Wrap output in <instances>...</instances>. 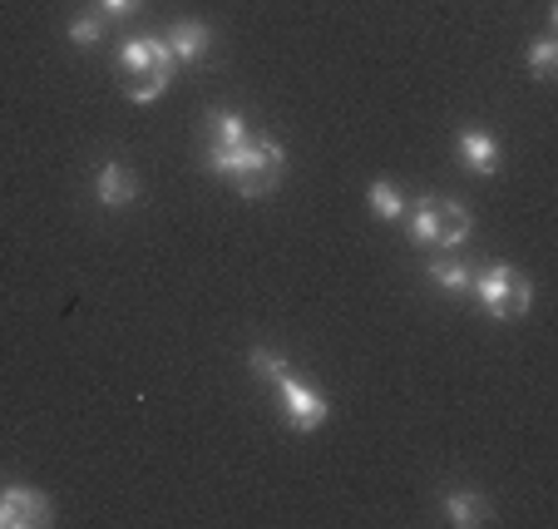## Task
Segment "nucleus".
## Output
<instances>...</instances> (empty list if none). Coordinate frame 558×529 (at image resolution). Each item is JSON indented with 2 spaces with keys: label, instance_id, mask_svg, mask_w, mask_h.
<instances>
[{
  "label": "nucleus",
  "instance_id": "obj_1",
  "mask_svg": "<svg viewBox=\"0 0 558 529\" xmlns=\"http://www.w3.org/2000/svg\"><path fill=\"white\" fill-rule=\"evenodd\" d=\"M470 297L495 322H514V317H524L529 302H534V282H529L524 273H514L509 263H489L485 273H474Z\"/></svg>",
  "mask_w": 558,
  "mask_h": 529
},
{
  "label": "nucleus",
  "instance_id": "obj_2",
  "mask_svg": "<svg viewBox=\"0 0 558 529\" xmlns=\"http://www.w3.org/2000/svg\"><path fill=\"white\" fill-rule=\"evenodd\" d=\"M282 179H287V148L277 139H253L238 173H232V189H238V199H267Z\"/></svg>",
  "mask_w": 558,
  "mask_h": 529
},
{
  "label": "nucleus",
  "instance_id": "obj_3",
  "mask_svg": "<svg viewBox=\"0 0 558 529\" xmlns=\"http://www.w3.org/2000/svg\"><path fill=\"white\" fill-rule=\"evenodd\" d=\"M277 386V406H282V421L292 425L296 435H312V431H322V425L331 421V401L316 386H306V382H296L292 371H287L282 382H272Z\"/></svg>",
  "mask_w": 558,
  "mask_h": 529
},
{
  "label": "nucleus",
  "instance_id": "obj_4",
  "mask_svg": "<svg viewBox=\"0 0 558 529\" xmlns=\"http://www.w3.org/2000/svg\"><path fill=\"white\" fill-rule=\"evenodd\" d=\"M179 70V60H173V50L163 45V35H138V40H124V50H119V74L124 80H134V74H169Z\"/></svg>",
  "mask_w": 558,
  "mask_h": 529
},
{
  "label": "nucleus",
  "instance_id": "obj_5",
  "mask_svg": "<svg viewBox=\"0 0 558 529\" xmlns=\"http://www.w3.org/2000/svg\"><path fill=\"white\" fill-rule=\"evenodd\" d=\"M50 500L31 485H5L0 490V529H35L50 525Z\"/></svg>",
  "mask_w": 558,
  "mask_h": 529
},
{
  "label": "nucleus",
  "instance_id": "obj_6",
  "mask_svg": "<svg viewBox=\"0 0 558 529\" xmlns=\"http://www.w3.org/2000/svg\"><path fill=\"white\" fill-rule=\"evenodd\" d=\"M163 45L173 50V60L179 64H198L203 55H208V45H213V31L203 21H173L169 35H163Z\"/></svg>",
  "mask_w": 558,
  "mask_h": 529
},
{
  "label": "nucleus",
  "instance_id": "obj_7",
  "mask_svg": "<svg viewBox=\"0 0 558 529\" xmlns=\"http://www.w3.org/2000/svg\"><path fill=\"white\" fill-rule=\"evenodd\" d=\"M460 164L470 173H480V179L499 173V144H495V134H485V129H464V134H460Z\"/></svg>",
  "mask_w": 558,
  "mask_h": 529
},
{
  "label": "nucleus",
  "instance_id": "obj_8",
  "mask_svg": "<svg viewBox=\"0 0 558 529\" xmlns=\"http://www.w3.org/2000/svg\"><path fill=\"white\" fill-rule=\"evenodd\" d=\"M95 199H99V208H129L138 199V179L124 164H105L95 179Z\"/></svg>",
  "mask_w": 558,
  "mask_h": 529
},
{
  "label": "nucleus",
  "instance_id": "obj_9",
  "mask_svg": "<svg viewBox=\"0 0 558 529\" xmlns=\"http://www.w3.org/2000/svg\"><path fill=\"white\" fill-rule=\"evenodd\" d=\"M470 208L464 203H454V199H440L435 203V243L440 248H460L464 238H470Z\"/></svg>",
  "mask_w": 558,
  "mask_h": 529
},
{
  "label": "nucleus",
  "instance_id": "obj_10",
  "mask_svg": "<svg viewBox=\"0 0 558 529\" xmlns=\"http://www.w3.org/2000/svg\"><path fill=\"white\" fill-rule=\"evenodd\" d=\"M445 519H450V525H460V529L485 525V519H489V500L480 495V490H450V495H445Z\"/></svg>",
  "mask_w": 558,
  "mask_h": 529
},
{
  "label": "nucleus",
  "instance_id": "obj_11",
  "mask_svg": "<svg viewBox=\"0 0 558 529\" xmlns=\"http://www.w3.org/2000/svg\"><path fill=\"white\" fill-rule=\"evenodd\" d=\"M208 129H213L208 144H218V148H243V144H253V134H247V119L238 115V109H213V115H208Z\"/></svg>",
  "mask_w": 558,
  "mask_h": 529
},
{
  "label": "nucleus",
  "instance_id": "obj_12",
  "mask_svg": "<svg viewBox=\"0 0 558 529\" xmlns=\"http://www.w3.org/2000/svg\"><path fill=\"white\" fill-rule=\"evenodd\" d=\"M425 277H430L440 292H470V282H474V267L470 263H460V257H435L430 267H425Z\"/></svg>",
  "mask_w": 558,
  "mask_h": 529
},
{
  "label": "nucleus",
  "instance_id": "obj_13",
  "mask_svg": "<svg viewBox=\"0 0 558 529\" xmlns=\"http://www.w3.org/2000/svg\"><path fill=\"white\" fill-rule=\"evenodd\" d=\"M366 203H371V213H376V218H386V223H401L405 208H411V203H405V193L396 189L390 179H376V183H371V189H366Z\"/></svg>",
  "mask_w": 558,
  "mask_h": 529
},
{
  "label": "nucleus",
  "instance_id": "obj_14",
  "mask_svg": "<svg viewBox=\"0 0 558 529\" xmlns=\"http://www.w3.org/2000/svg\"><path fill=\"white\" fill-rule=\"evenodd\" d=\"M435 193H425V199H415V208H405V218H411V243L421 248H435Z\"/></svg>",
  "mask_w": 558,
  "mask_h": 529
},
{
  "label": "nucleus",
  "instance_id": "obj_15",
  "mask_svg": "<svg viewBox=\"0 0 558 529\" xmlns=\"http://www.w3.org/2000/svg\"><path fill=\"white\" fill-rule=\"evenodd\" d=\"M247 366H253L263 382H282L287 371H292V366H287V357H282L277 347H253V351H247Z\"/></svg>",
  "mask_w": 558,
  "mask_h": 529
},
{
  "label": "nucleus",
  "instance_id": "obj_16",
  "mask_svg": "<svg viewBox=\"0 0 558 529\" xmlns=\"http://www.w3.org/2000/svg\"><path fill=\"white\" fill-rule=\"evenodd\" d=\"M169 85H173L169 74H134V80H124V95L134 99V105H154Z\"/></svg>",
  "mask_w": 558,
  "mask_h": 529
},
{
  "label": "nucleus",
  "instance_id": "obj_17",
  "mask_svg": "<svg viewBox=\"0 0 558 529\" xmlns=\"http://www.w3.org/2000/svg\"><path fill=\"white\" fill-rule=\"evenodd\" d=\"M558 64V40L554 35H538L534 45H529V70H534V80H548Z\"/></svg>",
  "mask_w": 558,
  "mask_h": 529
},
{
  "label": "nucleus",
  "instance_id": "obj_18",
  "mask_svg": "<svg viewBox=\"0 0 558 529\" xmlns=\"http://www.w3.org/2000/svg\"><path fill=\"white\" fill-rule=\"evenodd\" d=\"M99 40H105V15H74V21H70V45L95 50Z\"/></svg>",
  "mask_w": 558,
  "mask_h": 529
},
{
  "label": "nucleus",
  "instance_id": "obj_19",
  "mask_svg": "<svg viewBox=\"0 0 558 529\" xmlns=\"http://www.w3.org/2000/svg\"><path fill=\"white\" fill-rule=\"evenodd\" d=\"M138 0H99V15H134Z\"/></svg>",
  "mask_w": 558,
  "mask_h": 529
}]
</instances>
